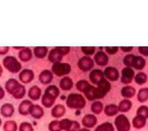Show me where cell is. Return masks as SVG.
Masks as SVG:
<instances>
[{
  "mask_svg": "<svg viewBox=\"0 0 148 131\" xmlns=\"http://www.w3.org/2000/svg\"><path fill=\"white\" fill-rule=\"evenodd\" d=\"M49 131H61L60 122H59V120L51 121L49 125Z\"/></svg>",
  "mask_w": 148,
  "mask_h": 131,
  "instance_id": "obj_37",
  "label": "cell"
},
{
  "mask_svg": "<svg viewBox=\"0 0 148 131\" xmlns=\"http://www.w3.org/2000/svg\"><path fill=\"white\" fill-rule=\"evenodd\" d=\"M94 62L97 64V65L101 66H107V64L109 62V55L103 50H99L96 52L94 55Z\"/></svg>",
  "mask_w": 148,
  "mask_h": 131,
  "instance_id": "obj_13",
  "label": "cell"
},
{
  "mask_svg": "<svg viewBox=\"0 0 148 131\" xmlns=\"http://www.w3.org/2000/svg\"><path fill=\"white\" fill-rule=\"evenodd\" d=\"M6 89L16 99H21V98L25 96V87L20 85L14 79H10L6 83Z\"/></svg>",
  "mask_w": 148,
  "mask_h": 131,
  "instance_id": "obj_4",
  "label": "cell"
},
{
  "mask_svg": "<svg viewBox=\"0 0 148 131\" xmlns=\"http://www.w3.org/2000/svg\"><path fill=\"white\" fill-rule=\"evenodd\" d=\"M89 79L93 85L97 86L103 79H105L104 71L100 70V69H93L89 74Z\"/></svg>",
  "mask_w": 148,
  "mask_h": 131,
  "instance_id": "obj_14",
  "label": "cell"
},
{
  "mask_svg": "<svg viewBox=\"0 0 148 131\" xmlns=\"http://www.w3.org/2000/svg\"><path fill=\"white\" fill-rule=\"evenodd\" d=\"M96 131H114V126L111 122H104L97 126Z\"/></svg>",
  "mask_w": 148,
  "mask_h": 131,
  "instance_id": "obj_31",
  "label": "cell"
},
{
  "mask_svg": "<svg viewBox=\"0 0 148 131\" xmlns=\"http://www.w3.org/2000/svg\"><path fill=\"white\" fill-rule=\"evenodd\" d=\"M111 83L105 78L97 85V87H93L92 85L90 86L84 92V95L88 101L95 102L106 97V95L111 91Z\"/></svg>",
  "mask_w": 148,
  "mask_h": 131,
  "instance_id": "obj_1",
  "label": "cell"
},
{
  "mask_svg": "<svg viewBox=\"0 0 148 131\" xmlns=\"http://www.w3.org/2000/svg\"><path fill=\"white\" fill-rule=\"evenodd\" d=\"M119 106L114 104H110L104 108V113L107 116H116L119 113Z\"/></svg>",
  "mask_w": 148,
  "mask_h": 131,
  "instance_id": "obj_17",
  "label": "cell"
},
{
  "mask_svg": "<svg viewBox=\"0 0 148 131\" xmlns=\"http://www.w3.org/2000/svg\"><path fill=\"white\" fill-rule=\"evenodd\" d=\"M70 51L69 47H56L54 49L49 51V60L52 63L60 62L62 57Z\"/></svg>",
  "mask_w": 148,
  "mask_h": 131,
  "instance_id": "obj_5",
  "label": "cell"
},
{
  "mask_svg": "<svg viewBox=\"0 0 148 131\" xmlns=\"http://www.w3.org/2000/svg\"><path fill=\"white\" fill-rule=\"evenodd\" d=\"M40 82L42 84H49L52 81V72L49 70H44L39 76Z\"/></svg>",
  "mask_w": 148,
  "mask_h": 131,
  "instance_id": "obj_19",
  "label": "cell"
},
{
  "mask_svg": "<svg viewBox=\"0 0 148 131\" xmlns=\"http://www.w3.org/2000/svg\"><path fill=\"white\" fill-rule=\"evenodd\" d=\"M59 96V89L56 86H49L47 88L45 95L42 96V103L46 108H51L56 102V98Z\"/></svg>",
  "mask_w": 148,
  "mask_h": 131,
  "instance_id": "obj_2",
  "label": "cell"
},
{
  "mask_svg": "<svg viewBox=\"0 0 148 131\" xmlns=\"http://www.w3.org/2000/svg\"><path fill=\"white\" fill-rule=\"evenodd\" d=\"M3 97H4V91H3V89L0 87V100L3 99Z\"/></svg>",
  "mask_w": 148,
  "mask_h": 131,
  "instance_id": "obj_46",
  "label": "cell"
},
{
  "mask_svg": "<svg viewBox=\"0 0 148 131\" xmlns=\"http://www.w3.org/2000/svg\"><path fill=\"white\" fill-rule=\"evenodd\" d=\"M30 113L32 116H34L35 118H40L44 115V109L40 108V106L37 104H32V106L30 108Z\"/></svg>",
  "mask_w": 148,
  "mask_h": 131,
  "instance_id": "obj_22",
  "label": "cell"
},
{
  "mask_svg": "<svg viewBox=\"0 0 148 131\" xmlns=\"http://www.w3.org/2000/svg\"><path fill=\"white\" fill-rule=\"evenodd\" d=\"M114 127L116 128V131H130L131 124L127 116L123 113L118 114L114 118Z\"/></svg>",
  "mask_w": 148,
  "mask_h": 131,
  "instance_id": "obj_6",
  "label": "cell"
},
{
  "mask_svg": "<svg viewBox=\"0 0 148 131\" xmlns=\"http://www.w3.org/2000/svg\"><path fill=\"white\" fill-rule=\"evenodd\" d=\"M79 131H90V129H88V128H81Z\"/></svg>",
  "mask_w": 148,
  "mask_h": 131,
  "instance_id": "obj_47",
  "label": "cell"
},
{
  "mask_svg": "<svg viewBox=\"0 0 148 131\" xmlns=\"http://www.w3.org/2000/svg\"><path fill=\"white\" fill-rule=\"evenodd\" d=\"M136 115L141 116V117L147 119L148 118V106H140L136 111Z\"/></svg>",
  "mask_w": 148,
  "mask_h": 131,
  "instance_id": "obj_34",
  "label": "cell"
},
{
  "mask_svg": "<svg viewBox=\"0 0 148 131\" xmlns=\"http://www.w3.org/2000/svg\"><path fill=\"white\" fill-rule=\"evenodd\" d=\"M90 83L86 80H79L77 83H76V89L78 90L81 93H84L88 88L90 87Z\"/></svg>",
  "mask_w": 148,
  "mask_h": 131,
  "instance_id": "obj_30",
  "label": "cell"
},
{
  "mask_svg": "<svg viewBox=\"0 0 148 131\" xmlns=\"http://www.w3.org/2000/svg\"><path fill=\"white\" fill-rule=\"evenodd\" d=\"M132 49H133V47H131V46H127V47L123 46V47H121V50H123V52H130Z\"/></svg>",
  "mask_w": 148,
  "mask_h": 131,
  "instance_id": "obj_44",
  "label": "cell"
},
{
  "mask_svg": "<svg viewBox=\"0 0 148 131\" xmlns=\"http://www.w3.org/2000/svg\"><path fill=\"white\" fill-rule=\"evenodd\" d=\"M95 131H96V130H95Z\"/></svg>",
  "mask_w": 148,
  "mask_h": 131,
  "instance_id": "obj_50",
  "label": "cell"
},
{
  "mask_svg": "<svg viewBox=\"0 0 148 131\" xmlns=\"http://www.w3.org/2000/svg\"><path fill=\"white\" fill-rule=\"evenodd\" d=\"M121 96L125 98V99L130 100L136 95V90H135L134 87H131V86H130V85H126L123 88V89H121Z\"/></svg>",
  "mask_w": 148,
  "mask_h": 131,
  "instance_id": "obj_16",
  "label": "cell"
},
{
  "mask_svg": "<svg viewBox=\"0 0 148 131\" xmlns=\"http://www.w3.org/2000/svg\"><path fill=\"white\" fill-rule=\"evenodd\" d=\"M34 79V73L32 70L29 69H25L22 71V73L20 74V80L24 83H29Z\"/></svg>",
  "mask_w": 148,
  "mask_h": 131,
  "instance_id": "obj_23",
  "label": "cell"
},
{
  "mask_svg": "<svg viewBox=\"0 0 148 131\" xmlns=\"http://www.w3.org/2000/svg\"><path fill=\"white\" fill-rule=\"evenodd\" d=\"M13 111H14V108L10 104H4L1 108V113L3 114L4 116H11L12 114H13Z\"/></svg>",
  "mask_w": 148,
  "mask_h": 131,
  "instance_id": "obj_32",
  "label": "cell"
},
{
  "mask_svg": "<svg viewBox=\"0 0 148 131\" xmlns=\"http://www.w3.org/2000/svg\"><path fill=\"white\" fill-rule=\"evenodd\" d=\"M119 49L120 48L116 46H112V47L107 46V47H105V52H106L107 54H110V55H113V54L116 53V52L119 51Z\"/></svg>",
  "mask_w": 148,
  "mask_h": 131,
  "instance_id": "obj_41",
  "label": "cell"
},
{
  "mask_svg": "<svg viewBox=\"0 0 148 131\" xmlns=\"http://www.w3.org/2000/svg\"><path fill=\"white\" fill-rule=\"evenodd\" d=\"M20 131H34L33 126L28 122H23L20 125Z\"/></svg>",
  "mask_w": 148,
  "mask_h": 131,
  "instance_id": "obj_42",
  "label": "cell"
},
{
  "mask_svg": "<svg viewBox=\"0 0 148 131\" xmlns=\"http://www.w3.org/2000/svg\"><path fill=\"white\" fill-rule=\"evenodd\" d=\"M138 51L141 55L148 56V47L147 46H140L138 47Z\"/></svg>",
  "mask_w": 148,
  "mask_h": 131,
  "instance_id": "obj_43",
  "label": "cell"
},
{
  "mask_svg": "<svg viewBox=\"0 0 148 131\" xmlns=\"http://www.w3.org/2000/svg\"><path fill=\"white\" fill-rule=\"evenodd\" d=\"M66 104L68 108L75 109H82L86 106V100L81 94L72 93L66 99Z\"/></svg>",
  "mask_w": 148,
  "mask_h": 131,
  "instance_id": "obj_3",
  "label": "cell"
},
{
  "mask_svg": "<svg viewBox=\"0 0 148 131\" xmlns=\"http://www.w3.org/2000/svg\"><path fill=\"white\" fill-rule=\"evenodd\" d=\"M35 55L38 57V58H44L46 57L47 53V47H36L35 48Z\"/></svg>",
  "mask_w": 148,
  "mask_h": 131,
  "instance_id": "obj_35",
  "label": "cell"
},
{
  "mask_svg": "<svg viewBox=\"0 0 148 131\" xmlns=\"http://www.w3.org/2000/svg\"><path fill=\"white\" fill-rule=\"evenodd\" d=\"M19 57L22 59L23 61H28L32 58V51L29 48H23L22 51L19 53Z\"/></svg>",
  "mask_w": 148,
  "mask_h": 131,
  "instance_id": "obj_33",
  "label": "cell"
},
{
  "mask_svg": "<svg viewBox=\"0 0 148 131\" xmlns=\"http://www.w3.org/2000/svg\"><path fill=\"white\" fill-rule=\"evenodd\" d=\"M145 64H146V61H145L144 57H143V56H136V55H134V56H133V59H132L131 68L135 69V70L141 71L142 69L145 67Z\"/></svg>",
  "mask_w": 148,
  "mask_h": 131,
  "instance_id": "obj_15",
  "label": "cell"
},
{
  "mask_svg": "<svg viewBox=\"0 0 148 131\" xmlns=\"http://www.w3.org/2000/svg\"><path fill=\"white\" fill-rule=\"evenodd\" d=\"M0 124H1V119H0Z\"/></svg>",
  "mask_w": 148,
  "mask_h": 131,
  "instance_id": "obj_49",
  "label": "cell"
},
{
  "mask_svg": "<svg viewBox=\"0 0 148 131\" xmlns=\"http://www.w3.org/2000/svg\"><path fill=\"white\" fill-rule=\"evenodd\" d=\"M2 74V68H1V66H0V75Z\"/></svg>",
  "mask_w": 148,
  "mask_h": 131,
  "instance_id": "obj_48",
  "label": "cell"
},
{
  "mask_svg": "<svg viewBox=\"0 0 148 131\" xmlns=\"http://www.w3.org/2000/svg\"><path fill=\"white\" fill-rule=\"evenodd\" d=\"M135 77V71L132 68L130 67H125L121 70V81L123 84L128 85L132 82V80H134Z\"/></svg>",
  "mask_w": 148,
  "mask_h": 131,
  "instance_id": "obj_9",
  "label": "cell"
},
{
  "mask_svg": "<svg viewBox=\"0 0 148 131\" xmlns=\"http://www.w3.org/2000/svg\"><path fill=\"white\" fill-rule=\"evenodd\" d=\"M94 59L91 58L90 56H82L78 60V67L83 72H87V71H92L94 69Z\"/></svg>",
  "mask_w": 148,
  "mask_h": 131,
  "instance_id": "obj_8",
  "label": "cell"
},
{
  "mask_svg": "<svg viewBox=\"0 0 148 131\" xmlns=\"http://www.w3.org/2000/svg\"><path fill=\"white\" fill-rule=\"evenodd\" d=\"M32 103L30 101H24L22 104L19 106V111H20V113L23 114V115H26V114L30 113V108L32 106Z\"/></svg>",
  "mask_w": 148,
  "mask_h": 131,
  "instance_id": "obj_27",
  "label": "cell"
},
{
  "mask_svg": "<svg viewBox=\"0 0 148 131\" xmlns=\"http://www.w3.org/2000/svg\"><path fill=\"white\" fill-rule=\"evenodd\" d=\"M137 100L140 103L148 101V88H141L137 93Z\"/></svg>",
  "mask_w": 148,
  "mask_h": 131,
  "instance_id": "obj_28",
  "label": "cell"
},
{
  "mask_svg": "<svg viewBox=\"0 0 148 131\" xmlns=\"http://www.w3.org/2000/svg\"><path fill=\"white\" fill-rule=\"evenodd\" d=\"M104 76L109 82H114L120 78V72L116 67L109 66V67H106V69L104 70Z\"/></svg>",
  "mask_w": 148,
  "mask_h": 131,
  "instance_id": "obj_11",
  "label": "cell"
},
{
  "mask_svg": "<svg viewBox=\"0 0 148 131\" xmlns=\"http://www.w3.org/2000/svg\"><path fill=\"white\" fill-rule=\"evenodd\" d=\"M40 95H42V91H40V89L39 87H37V86H33L30 89V91H29V97L32 100H34V101L39 100L40 98Z\"/></svg>",
  "mask_w": 148,
  "mask_h": 131,
  "instance_id": "obj_26",
  "label": "cell"
},
{
  "mask_svg": "<svg viewBox=\"0 0 148 131\" xmlns=\"http://www.w3.org/2000/svg\"><path fill=\"white\" fill-rule=\"evenodd\" d=\"M52 74L61 77V76H65L71 72V66L68 63H62V62H57L53 63L51 67Z\"/></svg>",
  "mask_w": 148,
  "mask_h": 131,
  "instance_id": "obj_7",
  "label": "cell"
},
{
  "mask_svg": "<svg viewBox=\"0 0 148 131\" xmlns=\"http://www.w3.org/2000/svg\"><path fill=\"white\" fill-rule=\"evenodd\" d=\"M134 82L136 83L137 85H143L147 82V75L145 74L144 72H138L137 74H135L134 77Z\"/></svg>",
  "mask_w": 148,
  "mask_h": 131,
  "instance_id": "obj_29",
  "label": "cell"
},
{
  "mask_svg": "<svg viewBox=\"0 0 148 131\" xmlns=\"http://www.w3.org/2000/svg\"><path fill=\"white\" fill-rule=\"evenodd\" d=\"M80 129L81 128H80L79 122H77V121H75V120H71L70 125H69L68 129L66 131H79Z\"/></svg>",
  "mask_w": 148,
  "mask_h": 131,
  "instance_id": "obj_40",
  "label": "cell"
},
{
  "mask_svg": "<svg viewBox=\"0 0 148 131\" xmlns=\"http://www.w3.org/2000/svg\"><path fill=\"white\" fill-rule=\"evenodd\" d=\"M133 56H134V54H127V55L125 56V58H123V64L125 65V67L131 68V64H132Z\"/></svg>",
  "mask_w": 148,
  "mask_h": 131,
  "instance_id": "obj_39",
  "label": "cell"
},
{
  "mask_svg": "<svg viewBox=\"0 0 148 131\" xmlns=\"http://www.w3.org/2000/svg\"><path fill=\"white\" fill-rule=\"evenodd\" d=\"M17 129V126H16V123L14 121H7L4 125V130L5 131H16Z\"/></svg>",
  "mask_w": 148,
  "mask_h": 131,
  "instance_id": "obj_38",
  "label": "cell"
},
{
  "mask_svg": "<svg viewBox=\"0 0 148 131\" xmlns=\"http://www.w3.org/2000/svg\"><path fill=\"white\" fill-rule=\"evenodd\" d=\"M81 51H82L86 56H90V55L95 54L96 47H94V46H83V47H81Z\"/></svg>",
  "mask_w": 148,
  "mask_h": 131,
  "instance_id": "obj_36",
  "label": "cell"
},
{
  "mask_svg": "<svg viewBox=\"0 0 148 131\" xmlns=\"http://www.w3.org/2000/svg\"><path fill=\"white\" fill-rule=\"evenodd\" d=\"M104 104L103 103H101L100 101H95L93 102L91 104V111L93 113V114L97 115V114H101L102 111H104Z\"/></svg>",
  "mask_w": 148,
  "mask_h": 131,
  "instance_id": "obj_25",
  "label": "cell"
},
{
  "mask_svg": "<svg viewBox=\"0 0 148 131\" xmlns=\"http://www.w3.org/2000/svg\"><path fill=\"white\" fill-rule=\"evenodd\" d=\"M98 122V118L95 114L93 113H88L85 114L84 117L82 118V125L84 126V128H93L97 125Z\"/></svg>",
  "mask_w": 148,
  "mask_h": 131,
  "instance_id": "obj_12",
  "label": "cell"
},
{
  "mask_svg": "<svg viewBox=\"0 0 148 131\" xmlns=\"http://www.w3.org/2000/svg\"><path fill=\"white\" fill-rule=\"evenodd\" d=\"M59 87H60V89L63 90V91H69V90H71L73 87L72 79L67 77V76H65V77L62 78V79L60 80V82H59Z\"/></svg>",
  "mask_w": 148,
  "mask_h": 131,
  "instance_id": "obj_18",
  "label": "cell"
},
{
  "mask_svg": "<svg viewBox=\"0 0 148 131\" xmlns=\"http://www.w3.org/2000/svg\"><path fill=\"white\" fill-rule=\"evenodd\" d=\"M146 122H147V119L141 117V116L136 115L132 119V126L134 128H136V129H141V128H143L146 125Z\"/></svg>",
  "mask_w": 148,
  "mask_h": 131,
  "instance_id": "obj_24",
  "label": "cell"
},
{
  "mask_svg": "<svg viewBox=\"0 0 148 131\" xmlns=\"http://www.w3.org/2000/svg\"><path fill=\"white\" fill-rule=\"evenodd\" d=\"M119 111H121V113H127V111H130L131 106H132V103L130 101V100L127 99H123V101L120 102V104H119Z\"/></svg>",
  "mask_w": 148,
  "mask_h": 131,
  "instance_id": "obj_20",
  "label": "cell"
},
{
  "mask_svg": "<svg viewBox=\"0 0 148 131\" xmlns=\"http://www.w3.org/2000/svg\"><path fill=\"white\" fill-rule=\"evenodd\" d=\"M8 47H3V48H1L0 47V54H4V53H6L7 51H8Z\"/></svg>",
  "mask_w": 148,
  "mask_h": 131,
  "instance_id": "obj_45",
  "label": "cell"
},
{
  "mask_svg": "<svg viewBox=\"0 0 148 131\" xmlns=\"http://www.w3.org/2000/svg\"><path fill=\"white\" fill-rule=\"evenodd\" d=\"M3 63H4V66H5L10 72H13V73L18 72L21 68V65L17 61V59L12 56H7L6 58H4Z\"/></svg>",
  "mask_w": 148,
  "mask_h": 131,
  "instance_id": "obj_10",
  "label": "cell"
},
{
  "mask_svg": "<svg viewBox=\"0 0 148 131\" xmlns=\"http://www.w3.org/2000/svg\"><path fill=\"white\" fill-rule=\"evenodd\" d=\"M65 114V108L62 104H56L54 108L51 109V115L56 118H59Z\"/></svg>",
  "mask_w": 148,
  "mask_h": 131,
  "instance_id": "obj_21",
  "label": "cell"
}]
</instances>
